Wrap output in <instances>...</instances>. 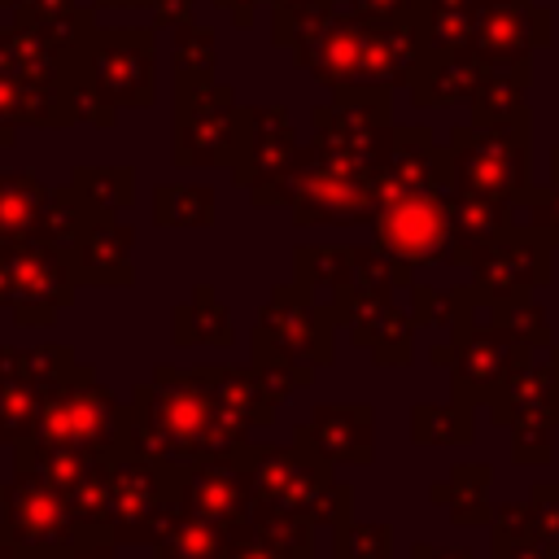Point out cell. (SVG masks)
Instances as JSON below:
<instances>
[{
  "instance_id": "cell-7",
  "label": "cell",
  "mask_w": 559,
  "mask_h": 559,
  "mask_svg": "<svg viewBox=\"0 0 559 559\" xmlns=\"http://www.w3.org/2000/svg\"><path fill=\"white\" fill-rule=\"evenodd\" d=\"M96 92L140 105L148 96V52L144 35H100L96 44Z\"/></svg>"
},
{
  "instance_id": "cell-17",
  "label": "cell",
  "mask_w": 559,
  "mask_h": 559,
  "mask_svg": "<svg viewBox=\"0 0 559 559\" xmlns=\"http://www.w3.org/2000/svg\"><path fill=\"white\" fill-rule=\"evenodd\" d=\"M0 559H17V550L13 546H0Z\"/></svg>"
},
{
  "instance_id": "cell-11",
  "label": "cell",
  "mask_w": 559,
  "mask_h": 559,
  "mask_svg": "<svg viewBox=\"0 0 559 559\" xmlns=\"http://www.w3.org/2000/svg\"><path fill=\"white\" fill-rule=\"evenodd\" d=\"M48 210V192L31 175H0V236L31 231Z\"/></svg>"
},
{
  "instance_id": "cell-4",
  "label": "cell",
  "mask_w": 559,
  "mask_h": 559,
  "mask_svg": "<svg viewBox=\"0 0 559 559\" xmlns=\"http://www.w3.org/2000/svg\"><path fill=\"white\" fill-rule=\"evenodd\" d=\"M297 197H301V214L310 218H354L371 205V179L354 153L328 144L319 162L301 166Z\"/></svg>"
},
{
  "instance_id": "cell-5",
  "label": "cell",
  "mask_w": 559,
  "mask_h": 559,
  "mask_svg": "<svg viewBox=\"0 0 559 559\" xmlns=\"http://www.w3.org/2000/svg\"><path fill=\"white\" fill-rule=\"evenodd\" d=\"M397 39H389L376 22H336L319 39V57L310 61L319 79H367L397 66Z\"/></svg>"
},
{
  "instance_id": "cell-15",
  "label": "cell",
  "mask_w": 559,
  "mask_h": 559,
  "mask_svg": "<svg viewBox=\"0 0 559 559\" xmlns=\"http://www.w3.org/2000/svg\"><path fill=\"white\" fill-rule=\"evenodd\" d=\"M349 4L367 22H389V17H402V9H406V0H349Z\"/></svg>"
},
{
  "instance_id": "cell-2",
  "label": "cell",
  "mask_w": 559,
  "mask_h": 559,
  "mask_svg": "<svg viewBox=\"0 0 559 559\" xmlns=\"http://www.w3.org/2000/svg\"><path fill=\"white\" fill-rule=\"evenodd\" d=\"M454 236V223L445 214V205L432 197V188H415V183H393L380 192V210H376V240L380 249H389L402 262H428L441 258L445 245Z\"/></svg>"
},
{
  "instance_id": "cell-6",
  "label": "cell",
  "mask_w": 559,
  "mask_h": 559,
  "mask_svg": "<svg viewBox=\"0 0 559 559\" xmlns=\"http://www.w3.org/2000/svg\"><path fill=\"white\" fill-rule=\"evenodd\" d=\"M9 515H13V537H22V546H66L70 528L79 520L66 489H57L52 480H39V476H22V485L13 489Z\"/></svg>"
},
{
  "instance_id": "cell-1",
  "label": "cell",
  "mask_w": 559,
  "mask_h": 559,
  "mask_svg": "<svg viewBox=\"0 0 559 559\" xmlns=\"http://www.w3.org/2000/svg\"><path fill=\"white\" fill-rule=\"evenodd\" d=\"M114 437H122V415L114 406V397L92 384V376L83 371H61L44 402H39V419H35V441L57 445V450H100Z\"/></svg>"
},
{
  "instance_id": "cell-10",
  "label": "cell",
  "mask_w": 559,
  "mask_h": 559,
  "mask_svg": "<svg viewBox=\"0 0 559 559\" xmlns=\"http://www.w3.org/2000/svg\"><path fill=\"white\" fill-rule=\"evenodd\" d=\"M528 17H537L533 9H524V0H498L493 9H485V13H476V39L489 48V52H498V57H507V52H520L524 44H528Z\"/></svg>"
},
{
  "instance_id": "cell-18",
  "label": "cell",
  "mask_w": 559,
  "mask_h": 559,
  "mask_svg": "<svg viewBox=\"0 0 559 559\" xmlns=\"http://www.w3.org/2000/svg\"><path fill=\"white\" fill-rule=\"evenodd\" d=\"M74 559H105V555H74Z\"/></svg>"
},
{
  "instance_id": "cell-13",
  "label": "cell",
  "mask_w": 559,
  "mask_h": 559,
  "mask_svg": "<svg viewBox=\"0 0 559 559\" xmlns=\"http://www.w3.org/2000/svg\"><path fill=\"white\" fill-rule=\"evenodd\" d=\"M432 424V432H424L419 441H467L472 437V415L463 402H450V406H419L415 411V428Z\"/></svg>"
},
{
  "instance_id": "cell-3",
  "label": "cell",
  "mask_w": 559,
  "mask_h": 559,
  "mask_svg": "<svg viewBox=\"0 0 559 559\" xmlns=\"http://www.w3.org/2000/svg\"><path fill=\"white\" fill-rule=\"evenodd\" d=\"M450 166L463 192L502 201L524 179V140L507 131H459Z\"/></svg>"
},
{
  "instance_id": "cell-9",
  "label": "cell",
  "mask_w": 559,
  "mask_h": 559,
  "mask_svg": "<svg viewBox=\"0 0 559 559\" xmlns=\"http://www.w3.org/2000/svg\"><path fill=\"white\" fill-rule=\"evenodd\" d=\"M253 463H258V493L271 507H280V511H293L297 515V507H310V498L323 489V480L314 476V467L301 463V459H293V454L266 450Z\"/></svg>"
},
{
  "instance_id": "cell-8",
  "label": "cell",
  "mask_w": 559,
  "mask_h": 559,
  "mask_svg": "<svg viewBox=\"0 0 559 559\" xmlns=\"http://www.w3.org/2000/svg\"><path fill=\"white\" fill-rule=\"evenodd\" d=\"M306 437L336 463H362L371 454V411L367 406H336L319 411Z\"/></svg>"
},
{
  "instance_id": "cell-12",
  "label": "cell",
  "mask_w": 559,
  "mask_h": 559,
  "mask_svg": "<svg viewBox=\"0 0 559 559\" xmlns=\"http://www.w3.org/2000/svg\"><path fill=\"white\" fill-rule=\"evenodd\" d=\"M507 354H511V345H507L502 336H489V332L472 336V345H467L463 358H459V384L472 376V389H476V393L498 389V384L507 380Z\"/></svg>"
},
{
  "instance_id": "cell-16",
  "label": "cell",
  "mask_w": 559,
  "mask_h": 559,
  "mask_svg": "<svg viewBox=\"0 0 559 559\" xmlns=\"http://www.w3.org/2000/svg\"><path fill=\"white\" fill-rule=\"evenodd\" d=\"M227 559H280V550H275L266 537H262V542H258V537H240Z\"/></svg>"
},
{
  "instance_id": "cell-14",
  "label": "cell",
  "mask_w": 559,
  "mask_h": 559,
  "mask_svg": "<svg viewBox=\"0 0 559 559\" xmlns=\"http://www.w3.org/2000/svg\"><path fill=\"white\" fill-rule=\"evenodd\" d=\"M183 314H192V323L201 328L197 341H210V345H227L231 341V319L223 314V306L214 301L210 288H197V297L183 306Z\"/></svg>"
}]
</instances>
